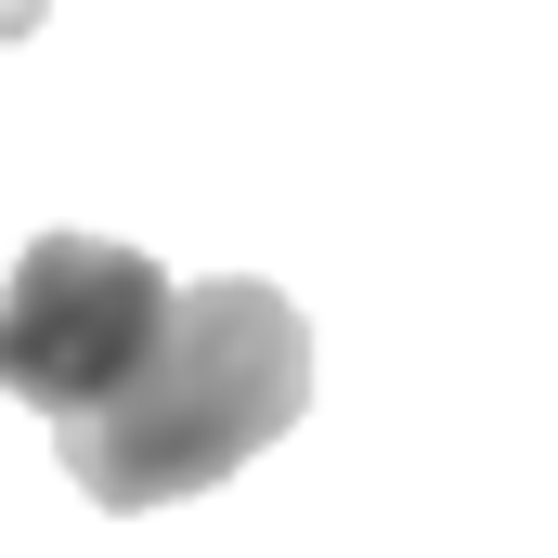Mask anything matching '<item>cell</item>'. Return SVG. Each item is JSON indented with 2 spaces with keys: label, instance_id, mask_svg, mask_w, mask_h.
<instances>
[{
  "label": "cell",
  "instance_id": "cell-1",
  "mask_svg": "<svg viewBox=\"0 0 558 558\" xmlns=\"http://www.w3.org/2000/svg\"><path fill=\"white\" fill-rule=\"evenodd\" d=\"M312 403V325H299V299L260 274H208L169 299V325H156V351H143L131 377L92 403V416H65V481L92 494V507H182V494H208V481H234L247 454H274L286 428Z\"/></svg>",
  "mask_w": 558,
  "mask_h": 558
},
{
  "label": "cell",
  "instance_id": "cell-3",
  "mask_svg": "<svg viewBox=\"0 0 558 558\" xmlns=\"http://www.w3.org/2000/svg\"><path fill=\"white\" fill-rule=\"evenodd\" d=\"M39 13H52V0H0V39H26V26H39Z\"/></svg>",
  "mask_w": 558,
  "mask_h": 558
},
{
  "label": "cell",
  "instance_id": "cell-2",
  "mask_svg": "<svg viewBox=\"0 0 558 558\" xmlns=\"http://www.w3.org/2000/svg\"><path fill=\"white\" fill-rule=\"evenodd\" d=\"M169 299L182 286L156 274L143 247H118V234H39L13 260V286H0V390L39 403L52 428L92 416L143 351H156Z\"/></svg>",
  "mask_w": 558,
  "mask_h": 558
}]
</instances>
